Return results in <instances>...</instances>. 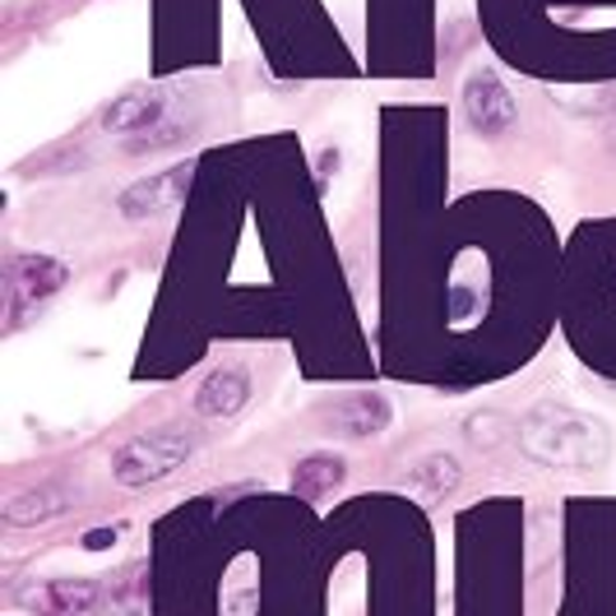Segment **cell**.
I'll list each match as a JSON object with an SVG mask.
<instances>
[{"label":"cell","instance_id":"obj_2","mask_svg":"<svg viewBox=\"0 0 616 616\" xmlns=\"http://www.w3.org/2000/svg\"><path fill=\"white\" fill-rule=\"evenodd\" d=\"M190 455V441H181L176 431H149L121 449L116 459V478L125 486H139V482H153V478H168L172 468Z\"/></svg>","mask_w":616,"mask_h":616},{"label":"cell","instance_id":"obj_7","mask_svg":"<svg viewBox=\"0 0 616 616\" xmlns=\"http://www.w3.org/2000/svg\"><path fill=\"white\" fill-rule=\"evenodd\" d=\"M338 478H343V459H334V455H311V459H306L297 473H293V486H297L301 501H320Z\"/></svg>","mask_w":616,"mask_h":616},{"label":"cell","instance_id":"obj_4","mask_svg":"<svg viewBox=\"0 0 616 616\" xmlns=\"http://www.w3.org/2000/svg\"><path fill=\"white\" fill-rule=\"evenodd\" d=\"M246 390H250V385H246V371H242V367H223L205 390H199L195 408L209 412V418H219V412H237V408L246 404Z\"/></svg>","mask_w":616,"mask_h":616},{"label":"cell","instance_id":"obj_5","mask_svg":"<svg viewBox=\"0 0 616 616\" xmlns=\"http://www.w3.org/2000/svg\"><path fill=\"white\" fill-rule=\"evenodd\" d=\"M334 422L348 431V436H375V431L390 422V408L380 394H353L343 408H334Z\"/></svg>","mask_w":616,"mask_h":616},{"label":"cell","instance_id":"obj_1","mask_svg":"<svg viewBox=\"0 0 616 616\" xmlns=\"http://www.w3.org/2000/svg\"><path fill=\"white\" fill-rule=\"evenodd\" d=\"M519 441L523 449L547 464V468H575V473H584V468H603L607 464V427L584 418V412L575 408H560V404H542L533 408L529 418L519 427Z\"/></svg>","mask_w":616,"mask_h":616},{"label":"cell","instance_id":"obj_6","mask_svg":"<svg viewBox=\"0 0 616 616\" xmlns=\"http://www.w3.org/2000/svg\"><path fill=\"white\" fill-rule=\"evenodd\" d=\"M408 482H412V492H418V501H441L445 492H455L459 486V464L449 455H431V459H422L418 468H412Z\"/></svg>","mask_w":616,"mask_h":616},{"label":"cell","instance_id":"obj_3","mask_svg":"<svg viewBox=\"0 0 616 616\" xmlns=\"http://www.w3.org/2000/svg\"><path fill=\"white\" fill-rule=\"evenodd\" d=\"M468 116H473V125L482 135H496L515 121V98L505 94V84L492 75V70H478V75L468 79Z\"/></svg>","mask_w":616,"mask_h":616}]
</instances>
